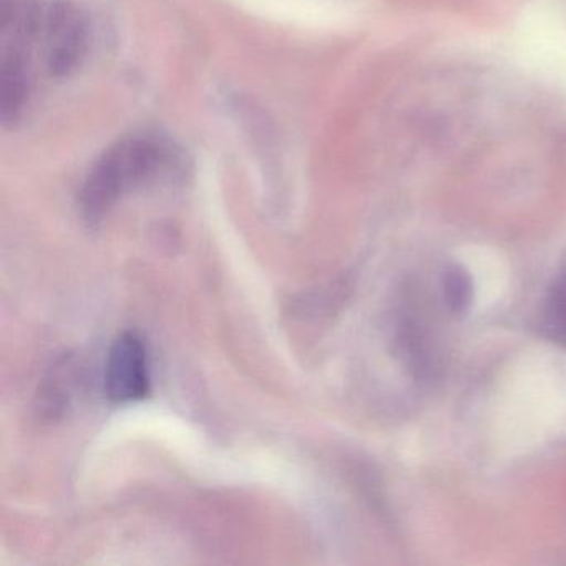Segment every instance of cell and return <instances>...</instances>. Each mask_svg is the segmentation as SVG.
<instances>
[{
  "mask_svg": "<svg viewBox=\"0 0 566 566\" xmlns=\"http://www.w3.org/2000/svg\"><path fill=\"white\" fill-rule=\"evenodd\" d=\"M174 150L165 142L145 137L118 142L82 185L78 203L85 220H102L124 195L174 167Z\"/></svg>",
  "mask_w": 566,
  "mask_h": 566,
  "instance_id": "1",
  "label": "cell"
},
{
  "mask_svg": "<svg viewBox=\"0 0 566 566\" xmlns=\"http://www.w3.org/2000/svg\"><path fill=\"white\" fill-rule=\"evenodd\" d=\"M105 392L115 403L137 402L150 392L148 354L137 334H120L112 344L105 364Z\"/></svg>",
  "mask_w": 566,
  "mask_h": 566,
  "instance_id": "2",
  "label": "cell"
},
{
  "mask_svg": "<svg viewBox=\"0 0 566 566\" xmlns=\"http://www.w3.org/2000/svg\"><path fill=\"white\" fill-rule=\"evenodd\" d=\"M48 32L49 69L52 74H67L82 54L85 29L74 9L65 4L52 6L44 15Z\"/></svg>",
  "mask_w": 566,
  "mask_h": 566,
  "instance_id": "3",
  "label": "cell"
},
{
  "mask_svg": "<svg viewBox=\"0 0 566 566\" xmlns=\"http://www.w3.org/2000/svg\"><path fill=\"white\" fill-rule=\"evenodd\" d=\"M28 97V74L18 49L4 51L0 67V108L4 122L15 120L24 108Z\"/></svg>",
  "mask_w": 566,
  "mask_h": 566,
  "instance_id": "4",
  "label": "cell"
},
{
  "mask_svg": "<svg viewBox=\"0 0 566 566\" xmlns=\"http://www.w3.org/2000/svg\"><path fill=\"white\" fill-rule=\"evenodd\" d=\"M443 303L449 307L450 313L463 314L472 304L473 286L469 271L463 270L459 264L447 268L442 276Z\"/></svg>",
  "mask_w": 566,
  "mask_h": 566,
  "instance_id": "5",
  "label": "cell"
},
{
  "mask_svg": "<svg viewBox=\"0 0 566 566\" xmlns=\"http://www.w3.org/2000/svg\"><path fill=\"white\" fill-rule=\"evenodd\" d=\"M546 326L556 339L566 343V276L556 281L545 303Z\"/></svg>",
  "mask_w": 566,
  "mask_h": 566,
  "instance_id": "6",
  "label": "cell"
}]
</instances>
